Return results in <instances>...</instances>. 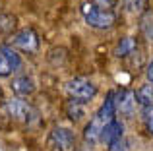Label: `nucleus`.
<instances>
[{"label":"nucleus","instance_id":"nucleus-5","mask_svg":"<svg viewBox=\"0 0 153 151\" xmlns=\"http://www.w3.org/2000/svg\"><path fill=\"white\" fill-rule=\"evenodd\" d=\"M22 68V58L10 45L0 47V78H6L12 72Z\"/></svg>","mask_w":153,"mask_h":151},{"label":"nucleus","instance_id":"nucleus-17","mask_svg":"<svg viewBox=\"0 0 153 151\" xmlns=\"http://www.w3.org/2000/svg\"><path fill=\"white\" fill-rule=\"evenodd\" d=\"M108 151H126V141H124V138L108 144Z\"/></svg>","mask_w":153,"mask_h":151},{"label":"nucleus","instance_id":"nucleus-13","mask_svg":"<svg viewBox=\"0 0 153 151\" xmlns=\"http://www.w3.org/2000/svg\"><path fill=\"white\" fill-rule=\"evenodd\" d=\"M83 103H79V101H76V99H72L70 103L66 105V113H68V116L72 118V120H79V118L83 116Z\"/></svg>","mask_w":153,"mask_h":151},{"label":"nucleus","instance_id":"nucleus-16","mask_svg":"<svg viewBox=\"0 0 153 151\" xmlns=\"http://www.w3.org/2000/svg\"><path fill=\"white\" fill-rule=\"evenodd\" d=\"M143 122H146L147 132L153 136V107H146L143 109Z\"/></svg>","mask_w":153,"mask_h":151},{"label":"nucleus","instance_id":"nucleus-11","mask_svg":"<svg viewBox=\"0 0 153 151\" xmlns=\"http://www.w3.org/2000/svg\"><path fill=\"white\" fill-rule=\"evenodd\" d=\"M134 95H136V103L142 105L143 109H146V107H153V83L142 85Z\"/></svg>","mask_w":153,"mask_h":151},{"label":"nucleus","instance_id":"nucleus-14","mask_svg":"<svg viewBox=\"0 0 153 151\" xmlns=\"http://www.w3.org/2000/svg\"><path fill=\"white\" fill-rule=\"evenodd\" d=\"M16 27V18L10 14H0V33H10Z\"/></svg>","mask_w":153,"mask_h":151},{"label":"nucleus","instance_id":"nucleus-1","mask_svg":"<svg viewBox=\"0 0 153 151\" xmlns=\"http://www.w3.org/2000/svg\"><path fill=\"white\" fill-rule=\"evenodd\" d=\"M112 120H116V99H114V91H108L107 99L101 105V109L95 113V116L89 120V124L83 130V140L87 144H97L103 140V132Z\"/></svg>","mask_w":153,"mask_h":151},{"label":"nucleus","instance_id":"nucleus-15","mask_svg":"<svg viewBox=\"0 0 153 151\" xmlns=\"http://www.w3.org/2000/svg\"><path fill=\"white\" fill-rule=\"evenodd\" d=\"M124 8H126L128 12H134V14H140V12H143V8H146L147 0H122Z\"/></svg>","mask_w":153,"mask_h":151},{"label":"nucleus","instance_id":"nucleus-9","mask_svg":"<svg viewBox=\"0 0 153 151\" xmlns=\"http://www.w3.org/2000/svg\"><path fill=\"white\" fill-rule=\"evenodd\" d=\"M12 91H14L18 97H25V95H31L35 91V83L31 78L27 76H19L12 81Z\"/></svg>","mask_w":153,"mask_h":151},{"label":"nucleus","instance_id":"nucleus-3","mask_svg":"<svg viewBox=\"0 0 153 151\" xmlns=\"http://www.w3.org/2000/svg\"><path fill=\"white\" fill-rule=\"evenodd\" d=\"M66 91L72 99L79 103H85L91 101V99L97 95V87L89 81V79H83V78H74L66 83Z\"/></svg>","mask_w":153,"mask_h":151},{"label":"nucleus","instance_id":"nucleus-8","mask_svg":"<svg viewBox=\"0 0 153 151\" xmlns=\"http://www.w3.org/2000/svg\"><path fill=\"white\" fill-rule=\"evenodd\" d=\"M114 99H116V110L126 113V114L132 113V109H134V105H136V95L132 93V91L122 89V91H118V93H114Z\"/></svg>","mask_w":153,"mask_h":151},{"label":"nucleus","instance_id":"nucleus-18","mask_svg":"<svg viewBox=\"0 0 153 151\" xmlns=\"http://www.w3.org/2000/svg\"><path fill=\"white\" fill-rule=\"evenodd\" d=\"M146 74H147V79L153 83V62L151 64H147V70H146Z\"/></svg>","mask_w":153,"mask_h":151},{"label":"nucleus","instance_id":"nucleus-12","mask_svg":"<svg viewBox=\"0 0 153 151\" xmlns=\"http://www.w3.org/2000/svg\"><path fill=\"white\" fill-rule=\"evenodd\" d=\"M136 50V41L132 37H124L120 39L118 47H116V56H128Z\"/></svg>","mask_w":153,"mask_h":151},{"label":"nucleus","instance_id":"nucleus-6","mask_svg":"<svg viewBox=\"0 0 153 151\" xmlns=\"http://www.w3.org/2000/svg\"><path fill=\"white\" fill-rule=\"evenodd\" d=\"M10 47L27 50V53H33L39 47V37L35 35L33 29H22V31H18V33H14L10 37Z\"/></svg>","mask_w":153,"mask_h":151},{"label":"nucleus","instance_id":"nucleus-10","mask_svg":"<svg viewBox=\"0 0 153 151\" xmlns=\"http://www.w3.org/2000/svg\"><path fill=\"white\" fill-rule=\"evenodd\" d=\"M124 138V126H122V122H118V120H112L111 124L105 128V132H103V140L105 144H112V141H116V140H122Z\"/></svg>","mask_w":153,"mask_h":151},{"label":"nucleus","instance_id":"nucleus-4","mask_svg":"<svg viewBox=\"0 0 153 151\" xmlns=\"http://www.w3.org/2000/svg\"><path fill=\"white\" fill-rule=\"evenodd\" d=\"M6 110L12 118L23 122V124H31L37 120V110L31 105H27L22 99H8L6 101Z\"/></svg>","mask_w":153,"mask_h":151},{"label":"nucleus","instance_id":"nucleus-7","mask_svg":"<svg viewBox=\"0 0 153 151\" xmlns=\"http://www.w3.org/2000/svg\"><path fill=\"white\" fill-rule=\"evenodd\" d=\"M74 144H76V138L68 128H54L51 132V145L56 151H72Z\"/></svg>","mask_w":153,"mask_h":151},{"label":"nucleus","instance_id":"nucleus-2","mask_svg":"<svg viewBox=\"0 0 153 151\" xmlns=\"http://www.w3.org/2000/svg\"><path fill=\"white\" fill-rule=\"evenodd\" d=\"M82 14L85 18V23L89 27H95V29H111L116 21V16L112 10H103L99 8L95 2L83 4Z\"/></svg>","mask_w":153,"mask_h":151}]
</instances>
